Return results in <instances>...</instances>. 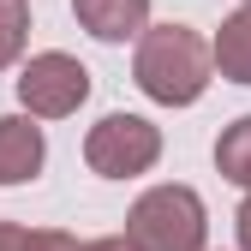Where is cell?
<instances>
[{
  "instance_id": "obj_3",
  "label": "cell",
  "mask_w": 251,
  "mask_h": 251,
  "mask_svg": "<svg viewBox=\"0 0 251 251\" xmlns=\"http://www.w3.org/2000/svg\"><path fill=\"white\" fill-rule=\"evenodd\" d=\"M155 155H162V132L144 114H102L84 138V162L102 179H138L155 168Z\"/></svg>"
},
{
  "instance_id": "obj_9",
  "label": "cell",
  "mask_w": 251,
  "mask_h": 251,
  "mask_svg": "<svg viewBox=\"0 0 251 251\" xmlns=\"http://www.w3.org/2000/svg\"><path fill=\"white\" fill-rule=\"evenodd\" d=\"M30 42V6L24 0H0V72L12 66Z\"/></svg>"
},
{
  "instance_id": "obj_8",
  "label": "cell",
  "mask_w": 251,
  "mask_h": 251,
  "mask_svg": "<svg viewBox=\"0 0 251 251\" xmlns=\"http://www.w3.org/2000/svg\"><path fill=\"white\" fill-rule=\"evenodd\" d=\"M215 168H222V179L245 185L251 192V114H239L222 138H215Z\"/></svg>"
},
{
  "instance_id": "obj_5",
  "label": "cell",
  "mask_w": 251,
  "mask_h": 251,
  "mask_svg": "<svg viewBox=\"0 0 251 251\" xmlns=\"http://www.w3.org/2000/svg\"><path fill=\"white\" fill-rule=\"evenodd\" d=\"M42 126L30 114H0V185H24L42 174Z\"/></svg>"
},
{
  "instance_id": "obj_4",
  "label": "cell",
  "mask_w": 251,
  "mask_h": 251,
  "mask_svg": "<svg viewBox=\"0 0 251 251\" xmlns=\"http://www.w3.org/2000/svg\"><path fill=\"white\" fill-rule=\"evenodd\" d=\"M84 96H90V72L60 48L30 54V66L18 72V102L30 108V120H66V114H78Z\"/></svg>"
},
{
  "instance_id": "obj_11",
  "label": "cell",
  "mask_w": 251,
  "mask_h": 251,
  "mask_svg": "<svg viewBox=\"0 0 251 251\" xmlns=\"http://www.w3.org/2000/svg\"><path fill=\"white\" fill-rule=\"evenodd\" d=\"M24 233H30V227H18V222H0V251H24Z\"/></svg>"
},
{
  "instance_id": "obj_1",
  "label": "cell",
  "mask_w": 251,
  "mask_h": 251,
  "mask_svg": "<svg viewBox=\"0 0 251 251\" xmlns=\"http://www.w3.org/2000/svg\"><path fill=\"white\" fill-rule=\"evenodd\" d=\"M132 78L150 102L162 108H192L209 90V42L198 36L192 24H155L138 36V60Z\"/></svg>"
},
{
  "instance_id": "obj_7",
  "label": "cell",
  "mask_w": 251,
  "mask_h": 251,
  "mask_svg": "<svg viewBox=\"0 0 251 251\" xmlns=\"http://www.w3.org/2000/svg\"><path fill=\"white\" fill-rule=\"evenodd\" d=\"M209 66H222V78L233 84H251V6H239L222 24V36L209 42Z\"/></svg>"
},
{
  "instance_id": "obj_14",
  "label": "cell",
  "mask_w": 251,
  "mask_h": 251,
  "mask_svg": "<svg viewBox=\"0 0 251 251\" xmlns=\"http://www.w3.org/2000/svg\"><path fill=\"white\" fill-rule=\"evenodd\" d=\"M245 6H251V0H245Z\"/></svg>"
},
{
  "instance_id": "obj_10",
  "label": "cell",
  "mask_w": 251,
  "mask_h": 251,
  "mask_svg": "<svg viewBox=\"0 0 251 251\" xmlns=\"http://www.w3.org/2000/svg\"><path fill=\"white\" fill-rule=\"evenodd\" d=\"M24 251H78V239L60 227H36V233H24Z\"/></svg>"
},
{
  "instance_id": "obj_6",
  "label": "cell",
  "mask_w": 251,
  "mask_h": 251,
  "mask_svg": "<svg viewBox=\"0 0 251 251\" xmlns=\"http://www.w3.org/2000/svg\"><path fill=\"white\" fill-rule=\"evenodd\" d=\"M72 12L96 42H126V36H144L150 0H72Z\"/></svg>"
},
{
  "instance_id": "obj_12",
  "label": "cell",
  "mask_w": 251,
  "mask_h": 251,
  "mask_svg": "<svg viewBox=\"0 0 251 251\" xmlns=\"http://www.w3.org/2000/svg\"><path fill=\"white\" fill-rule=\"evenodd\" d=\"M233 227H239V251H251V198L239 203V215H233Z\"/></svg>"
},
{
  "instance_id": "obj_2",
  "label": "cell",
  "mask_w": 251,
  "mask_h": 251,
  "mask_svg": "<svg viewBox=\"0 0 251 251\" xmlns=\"http://www.w3.org/2000/svg\"><path fill=\"white\" fill-rule=\"evenodd\" d=\"M203 198L192 185H150L126 215V245L132 251H203Z\"/></svg>"
},
{
  "instance_id": "obj_13",
  "label": "cell",
  "mask_w": 251,
  "mask_h": 251,
  "mask_svg": "<svg viewBox=\"0 0 251 251\" xmlns=\"http://www.w3.org/2000/svg\"><path fill=\"white\" fill-rule=\"evenodd\" d=\"M78 251H132V245H126V239H120V233H108V239H84V245H78Z\"/></svg>"
}]
</instances>
